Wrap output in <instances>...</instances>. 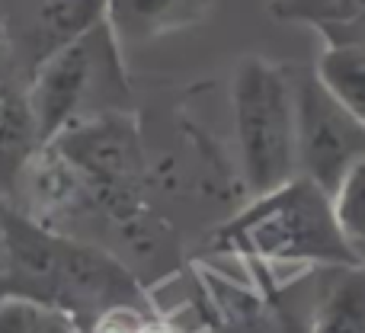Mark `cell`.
I'll use <instances>...</instances> for the list:
<instances>
[{
  "label": "cell",
  "instance_id": "ac0fdd59",
  "mask_svg": "<svg viewBox=\"0 0 365 333\" xmlns=\"http://www.w3.org/2000/svg\"><path fill=\"white\" fill-rule=\"evenodd\" d=\"M356 253H359V260L365 263V244H359V247H356Z\"/></svg>",
  "mask_w": 365,
  "mask_h": 333
},
{
  "label": "cell",
  "instance_id": "4fadbf2b",
  "mask_svg": "<svg viewBox=\"0 0 365 333\" xmlns=\"http://www.w3.org/2000/svg\"><path fill=\"white\" fill-rule=\"evenodd\" d=\"M330 205H334V218L343 237L353 244V250L365 244V154L356 158L340 176V183L330 193Z\"/></svg>",
  "mask_w": 365,
  "mask_h": 333
},
{
  "label": "cell",
  "instance_id": "6da1fadb",
  "mask_svg": "<svg viewBox=\"0 0 365 333\" xmlns=\"http://www.w3.org/2000/svg\"><path fill=\"white\" fill-rule=\"evenodd\" d=\"M215 240L218 247L257 257L263 263H362L336 225L330 195L308 176H292L282 186L253 195L250 205L221 225Z\"/></svg>",
  "mask_w": 365,
  "mask_h": 333
},
{
  "label": "cell",
  "instance_id": "30bf717a",
  "mask_svg": "<svg viewBox=\"0 0 365 333\" xmlns=\"http://www.w3.org/2000/svg\"><path fill=\"white\" fill-rule=\"evenodd\" d=\"M106 19V0H38L36 4V48L38 61L81 39Z\"/></svg>",
  "mask_w": 365,
  "mask_h": 333
},
{
  "label": "cell",
  "instance_id": "8992f818",
  "mask_svg": "<svg viewBox=\"0 0 365 333\" xmlns=\"http://www.w3.org/2000/svg\"><path fill=\"white\" fill-rule=\"evenodd\" d=\"M0 247H4V292L19 302L55 304L64 237L16 212L0 208Z\"/></svg>",
  "mask_w": 365,
  "mask_h": 333
},
{
  "label": "cell",
  "instance_id": "5b68a950",
  "mask_svg": "<svg viewBox=\"0 0 365 333\" xmlns=\"http://www.w3.org/2000/svg\"><path fill=\"white\" fill-rule=\"evenodd\" d=\"M292 87L298 176H308L330 195L346 167L365 154V125L324 90L314 68H292Z\"/></svg>",
  "mask_w": 365,
  "mask_h": 333
},
{
  "label": "cell",
  "instance_id": "7c38bea8",
  "mask_svg": "<svg viewBox=\"0 0 365 333\" xmlns=\"http://www.w3.org/2000/svg\"><path fill=\"white\" fill-rule=\"evenodd\" d=\"M269 10L282 23L311 26L324 42H334L365 19V0H272Z\"/></svg>",
  "mask_w": 365,
  "mask_h": 333
},
{
  "label": "cell",
  "instance_id": "9c48e42d",
  "mask_svg": "<svg viewBox=\"0 0 365 333\" xmlns=\"http://www.w3.org/2000/svg\"><path fill=\"white\" fill-rule=\"evenodd\" d=\"M208 4L212 0H106V19L125 36L148 39L195 23Z\"/></svg>",
  "mask_w": 365,
  "mask_h": 333
},
{
  "label": "cell",
  "instance_id": "e0dca14e",
  "mask_svg": "<svg viewBox=\"0 0 365 333\" xmlns=\"http://www.w3.org/2000/svg\"><path fill=\"white\" fill-rule=\"evenodd\" d=\"M141 333H173V330H170V327H164V324H148V327L141 330Z\"/></svg>",
  "mask_w": 365,
  "mask_h": 333
},
{
  "label": "cell",
  "instance_id": "3957f363",
  "mask_svg": "<svg viewBox=\"0 0 365 333\" xmlns=\"http://www.w3.org/2000/svg\"><path fill=\"white\" fill-rule=\"evenodd\" d=\"M125 74L119 64L115 32L109 19L96 23L81 39L38 61L29 90V109L38 141L48 145L77 119L115 109V96H125Z\"/></svg>",
  "mask_w": 365,
  "mask_h": 333
},
{
  "label": "cell",
  "instance_id": "52a82bcc",
  "mask_svg": "<svg viewBox=\"0 0 365 333\" xmlns=\"http://www.w3.org/2000/svg\"><path fill=\"white\" fill-rule=\"evenodd\" d=\"M308 333H365V263L334 266L317 292Z\"/></svg>",
  "mask_w": 365,
  "mask_h": 333
},
{
  "label": "cell",
  "instance_id": "8fae6325",
  "mask_svg": "<svg viewBox=\"0 0 365 333\" xmlns=\"http://www.w3.org/2000/svg\"><path fill=\"white\" fill-rule=\"evenodd\" d=\"M317 81L330 96L365 125V48L359 45H324L314 64Z\"/></svg>",
  "mask_w": 365,
  "mask_h": 333
},
{
  "label": "cell",
  "instance_id": "2e32d148",
  "mask_svg": "<svg viewBox=\"0 0 365 333\" xmlns=\"http://www.w3.org/2000/svg\"><path fill=\"white\" fill-rule=\"evenodd\" d=\"M324 45H359V48H365V19L356 23L353 29H346L343 36H336L334 42H324Z\"/></svg>",
  "mask_w": 365,
  "mask_h": 333
},
{
  "label": "cell",
  "instance_id": "5bb4252c",
  "mask_svg": "<svg viewBox=\"0 0 365 333\" xmlns=\"http://www.w3.org/2000/svg\"><path fill=\"white\" fill-rule=\"evenodd\" d=\"M148 324L151 321L138 311V304H115L96 314L93 333H141Z\"/></svg>",
  "mask_w": 365,
  "mask_h": 333
},
{
  "label": "cell",
  "instance_id": "9a60e30c",
  "mask_svg": "<svg viewBox=\"0 0 365 333\" xmlns=\"http://www.w3.org/2000/svg\"><path fill=\"white\" fill-rule=\"evenodd\" d=\"M0 333H48L42 327V314L32 302H6L0 308Z\"/></svg>",
  "mask_w": 365,
  "mask_h": 333
},
{
  "label": "cell",
  "instance_id": "277c9868",
  "mask_svg": "<svg viewBox=\"0 0 365 333\" xmlns=\"http://www.w3.org/2000/svg\"><path fill=\"white\" fill-rule=\"evenodd\" d=\"M87 186L93 208L106 212L119 225L141 212L145 183V148L138 122L122 109L77 119L48 141Z\"/></svg>",
  "mask_w": 365,
  "mask_h": 333
},
{
  "label": "cell",
  "instance_id": "ba28073f",
  "mask_svg": "<svg viewBox=\"0 0 365 333\" xmlns=\"http://www.w3.org/2000/svg\"><path fill=\"white\" fill-rule=\"evenodd\" d=\"M36 148H42L29 100L0 81V189H13L26 173Z\"/></svg>",
  "mask_w": 365,
  "mask_h": 333
},
{
  "label": "cell",
  "instance_id": "7a4b0ae2",
  "mask_svg": "<svg viewBox=\"0 0 365 333\" xmlns=\"http://www.w3.org/2000/svg\"><path fill=\"white\" fill-rule=\"evenodd\" d=\"M231 119L247 195H263L298 176L292 68L244 58L231 74Z\"/></svg>",
  "mask_w": 365,
  "mask_h": 333
}]
</instances>
